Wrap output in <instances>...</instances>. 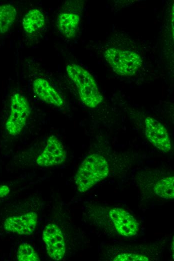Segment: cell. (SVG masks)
Wrapping results in <instances>:
<instances>
[{
    "mask_svg": "<svg viewBox=\"0 0 174 261\" xmlns=\"http://www.w3.org/2000/svg\"><path fill=\"white\" fill-rule=\"evenodd\" d=\"M37 222V214L35 212H28L6 218L4 227L8 232L19 235H28L35 230Z\"/></svg>",
    "mask_w": 174,
    "mask_h": 261,
    "instance_id": "cell-8",
    "label": "cell"
},
{
    "mask_svg": "<svg viewBox=\"0 0 174 261\" xmlns=\"http://www.w3.org/2000/svg\"><path fill=\"white\" fill-rule=\"evenodd\" d=\"M109 215L118 232L126 237L136 235L139 230L136 219L129 212L120 208H113Z\"/></svg>",
    "mask_w": 174,
    "mask_h": 261,
    "instance_id": "cell-9",
    "label": "cell"
},
{
    "mask_svg": "<svg viewBox=\"0 0 174 261\" xmlns=\"http://www.w3.org/2000/svg\"><path fill=\"white\" fill-rule=\"evenodd\" d=\"M66 160L64 146L54 135L47 140L42 152L36 159L37 164L42 167H52L62 164Z\"/></svg>",
    "mask_w": 174,
    "mask_h": 261,
    "instance_id": "cell-7",
    "label": "cell"
},
{
    "mask_svg": "<svg viewBox=\"0 0 174 261\" xmlns=\"http://www.w3.org/2000/svg\"><path fill=\"white\" fill-rule=\"evenodd\" d=\"M10 189L6 185L0 186V198L6 196L10 193Z\"/></svg>",
    "mask_w": 174,
    "mask_h": 261,
    "instance_id": "cell-17",
    "label": "cell"
},
{
    "mask_svg": "<svg viewBox=\"0 0 174 261\" xmlns=\"http://www.w3.org/2000/svg\"><path fill=\"white\" fill-rule=\"evenodd\" d=\"M16 258L18 261H39L38 254L33 247L28 243L24 242L18 247Z\"/></svg>",
    "mask_w": 174,
    "mask_h": 261,
    "instance_id": "cell-15",
    "label": "cell"
},
{
    "mask_svg": "<svg viewBox=\"0 0 174 261\" xmlns=\"http://www.w3.org/2000/svg\"><path fill=\"white\" fill-rule=\"evenodd\" d=\"M114 261H148L149 258L142 254L135 253H122L113 259Z\"/></svg>",
    "mask_w": 174,
    "mask_h": 261,
    "instance_id": "cell-16",
    "label": "cell"
},
{
    "mask_svg": "<svg viewBox=\"0 0 174 261\" xmlns=\"http://www.w3.org/2000/svg\"><path fill=\"white\" fill-rule=\"evenodd\" d=\"M31 113V108L28 99L20 93H15L11 97L10 111L5 126L11 136L20 134L26 126Z\"/></svg>",
    "mask_w": 174,
    "mask_h": 261,
    "instance_id": "cell-4",
    "label": "cell"
},
{
    "mask_svg": "<svg viewBox=\"0 0 174 261\" xmlns=\"http://www.w3.org/2000/svg\"><path fill=\"white\" fill-rule=\"evenodd\" d=\"M16 9L10 4L0 6V34L8 32L15 21Z\"/></svg>",
    "mask_w": 174,
    "mask_h": 261,
    "instance_id": "cell-13",
    "label": "cell"
},
{
    "mask_svg": "<svg viewBox=\"0 0 174 261\" xmlns=\"http://www.w3.org/2000/svg\"><path fill=\"white\" fill-rule=\"evenodd\" d=\"M48 255L52 259L60 260L64 256L66 244L62 230L54 223L47 224L42 234Z\"/></svg>",
    "mask_w": 174,
    "mask_h": 261,
    "instance_id": "cell-5",
    "label": "cell"
},
{
    "mask_svg": "<svg viewBox=\"0 0 174 261\" xmlns=\"http://www.w3.org/2000/svg\"><path fill=\"white\" fill-rule=\"evenodd\" d=\"M32 88L34 94L42 101L56 107L64 105V102L62 96L46 79L36 78L33 81Z\"/></svg>",
    "mask_w": 174,
    "mask_h": 261,
    "instance_id": "cell-10",
    "label": "cell"
},
{
    "mask_svg": "<svg viewBox=\"0 0 174 261\" xmlns=\"http://www.w3.org/2000/svg\"><path fill=\"white\" fill-rule=\"evenodd\" d=\"M156 194L165 199L174 198V177L170 176L161 179L154 186Z\"/></svg>",
    "mask_w": 174,
    "mask_h": 261,
    "instance_id": "cell-14",
    "label": "cell"
},
{
    "mask_svg": "<svg viewBox=\"0 0 174 261\" xmlns=\"http://www.w3.org/2000/svg\"><path fill=\"white\" fill-rule=\"evenodd\" d=\"M144 133L148 141L160 151L168 152L172 148L171 140L166 127L150 116L144 120Z\"/></svg>",
    "mask_w": 174,
    "mask_h": 261,
    "instance_id": "cell-6",
    "label": "cell"
},
{
    "mask_svg": "<svg viewBox=\"0 0 174 261\" xmlns=\"http://www.w3.org/2000/svg\"><path fill=\"white\" fill-rule=\"evenodd\" d=\"M104 56L113 71L123 76L134 75L142 64V57L136 52L114 47L107 49Z\"/></svg>",
    "mask_w": 174,
    "mask_h": 261,
    "instance_id": "cell-3",
    "label": "cell"
},
{
    "mask_svg": "<svg viewBox=\"0 0 174 261\" xmlns=\"http://www.w3.org/2000/svg\"><path fill=\"white\" fill-rule=\"evenodd\" d=\"M79 15L71 13L60 14L57 18V27L60 32L66 38H74L79 23Z\"/></svg>",
    "mask_w": 174,
    "mask_h": 261,
    "instance_id": "cell-11",
    "label": "cell"
},
{
    "mask_svg": "<svg viewBox=\"0 0 174 261\" xmlns=\"http://www.w3.org/2000/svg\"><path fill=\"white\" fill-rule=\"evenodd\" d=\"M108 164L106 159L98 154L87 156L79 166L74 176L78 190L85 192L106 178L109 174Z\"/></svg>",
    "mask_w": 174,
    "mask_h": 261,
    "instance_id": "cell-1",
    "label": "cell"
},
{
    "mask_svg": "<svg viewBox=\"0 0 174 261\" xmlns=\"http://www.w3.org/2000/svg\"><path fill=\"white\" fill-rule=\"evenodd\" d=\"M45 22L44 13L38 9H32L24 17L22 26L26 33L32 34L41 29L44 26Z\"/></svg>",
    "mask_w": 174,
    "mask_h": 261,
    "instance_id": "cell-12",
    "label": "cell"
},
{
    "mask_svg": "<svg viewBox=\"0 0 174 261\" xmlns=\"http://www.w3.org/2000/svg\"><path fill=\"white\" fill-rule=\"evenodd\" d=\"M66 71L86 106L94 108L101 103L103 96L94 78L88 71L78 64L70 63L66 66Z\"/></svg>",
    "mask_w": 174,
    "mask_h": 261,
    "instance_id": "cell-2",
    "label": "cell"
}]
</instances>
